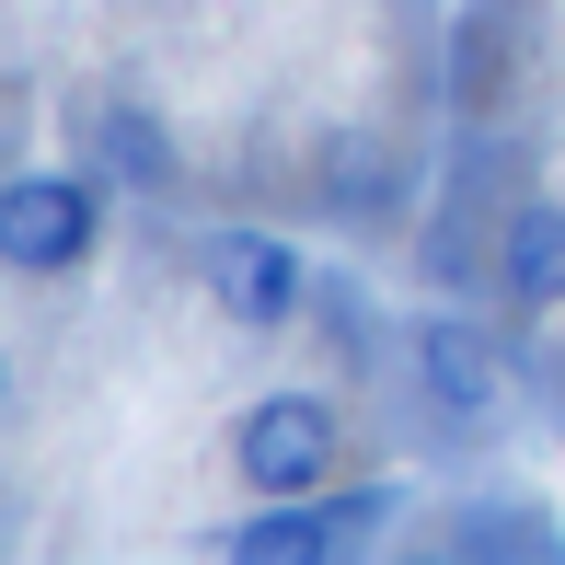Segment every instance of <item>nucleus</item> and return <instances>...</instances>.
<instances>
[{"label": "nucleus", "mask_w": 565, "mask_h": 565, "mask_svg": "<svg viewBox=\"0 0 565 565\" xmlns=\"http://www.w3.org/2000/svg\"><path fill=\"white\" fill-rule=\"evenodd\" d=\"M93 243H105V185L93 173H12L0 185V266L70 277V266H93Z\"/></svg>", "instance_id": "1"}, {"label": "nucleus", "mask_w": 565, "mask_h": 565, "mask_svg": "<svg viewBox=\"0 0 565 565\" xmlns=\"http://www.w3.org/2000/svg\"><path fill=\"white\" fill-rule=\"evenodd\" d=\"M335 439H347V416L323 393H266V404H243V427H231V461H243L254 497H312V484L335 473Z\"/></svg>", "instance_id": "2"}, {"label": "nucleus", "mask_w": 565, "mask_h": 565, "mask_svg": "<svg viewBox=\"0 0 565 565\" xmlns=\"http://www.w3.org/2000/svg\"><path fill=\"white\" fill-rule=\"evenodd\" d=\"M209 300L243 335H289L300 300H312V266H300V243H277V231H220L209 243Z\"/></svg>", "instance_id": "3"}, {"label": "nucleus", "mask_w": 565, "mask_h": 565, "mask_svg": "<svg viewBox=\"0 0 565 565\" xmlns=\"http://www.w3.org/2000/svg\"><path fill=\"white\" fill-rule=\"evenodd\" d=\"M416 381H427V404L439 416H497V335L484 323H461V312H439V323H416Z\"/></svg>", "instance_id": "4"}, {"label": "nucleus", "mask_w": 565, "mask_h": 565, "mask_svg": "<svg viewBox=\"0 0 565 565\" xmlns=\"http://www.w3.org/2000/svg\"><path fill=\"white\" fill-rule=\"evenodd\" d=\"M497 266H508V300H520V312H554V300H565V209H554V196H531V209L508 220Z\"/></svg>", "instance_id": "5"}, {"label": "nucleus", "mask_w": 565, "mask_h": 565, "mask_svg": "<svg viewBox=\"0 0 565 565\" xmlns=\"http://www.w3.org/2000/svg\"><path fill=\"white\" fill-rule=\"evenodd\" d=\"M220 554H243V565H312V554H335V543H323V508H300V497H266V520L220 531Z\"/></svg>", "instance_id": "6"}, {"label": "nucleus", "mask_w": 565, "mask_h": 565, "mask_svg": "<svg viewBox=\"0 0 565 565\" xmlns=\"http://www.w3.org/2000/svg\"><path fill=\"white\" fill-rule=\"evenodd\" d=\"M312 508H323V543H335V554H358V543H381V531H393L404 484H335V497L312 484Z\"/></svg>", "instance_id": "7"}, {"label": "nucleus", "mask_w": 565, "mask_h": 565, "mask_svg": "<svg viewBox=\"0 0 565 565\" xmlns=\"http://www.w3.org/2000/svg\"><path fill=\"white\" fill-rule=\"evenodd\" d=\"M105 162L127 173V185H173V150H162V127H150L139 105H116V116H105Z\"/></svg>", "instance_id": "8"}, {"label": "nucleus", "mask_w": 565, "mask_h": 565, "mask_svg": "<svg viewBox=\"0 0 565 565\" xmlns=\"http://www.w3.org/2000/svg\"><path fill=\"white\" fill-rule=\"evenodd\" d=\"M0 416H12V358H0Z\"/></svg>", "instance_id": "9"}]
</instances>
